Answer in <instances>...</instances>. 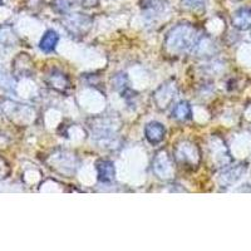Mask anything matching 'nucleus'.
<instances>
[{"instance_id": "nucleus-1", "label": "nucleus", "mask_w": 251, "mask_h": 251, "mask_svg": "<svg viewBox=\"0 0 251 251\" xmlns=\"http://www.w3.org/2000/svg\"><path fill=\"white\" fill-rule=\"evenodd\" d=\"M202 35L196 26L190 23L177 24L166 34L165 46L166 53L172 57H181L190 51H194L199 40Z\"/></svg>"}, {"instance_id": "nucleus-2", "label": "nucleus", "mask_w": 251, "mask_h": 251, "mask_svg": "<svg viewBox=\"0 0 251 251\" xmlns=\"http://www.w3.org/2000/svg\"><path fill=\"white\" fill-rule=\"evenodd\" d=\"M174 161L181 169L195 171L202 161V152L192 141L181 140L174 147Z\"/></svg>"}, {"instance_id": "nucleus-3", "label": "nucleus", "mask_w": 251, "mask_h": 251, "mask_svg": "<svg viewBox=\"0 0 251 251\" xmlns=\"http://www.w3.org/2000/svg\"><path fill=\"white\" fill-rule=\"evenodd\" d=\"M50 161H49V167L54 170L58 174L66 177H71L75 174L78 169V158L73 152L66 151V150H59L51 154Z\"/></svg>"}, {"instance_id": "nucleus-4", "label": "nucleus", "mask_w": 251, "mask_h": 251, "mask_svg": "<svg viewBox=\"0 0 251 251\" xmlns=\"http://www.w3.org/2000/svg\"><path fill=\"white\" fill-rule=\"evenodd\" d=\"M62 24L72 37L83 38L88 34L93 26V18L82 13H73V14L64 15Z\"/></svg>"}, {"instance_id": "nucleus-5", "label": "nucleus", "mask_w": 251, "mask_h": 251, "mask_svg": "<svg viewBox=\"0 0 251 251\" xmlns=\"http://www.w3.org/2000/svg\"><path fill=\"white\" fill-rule=\"evenodd\" d=\"M177 93H178V89H177L176 83L169 80L154 91V93L152 94V100L160 111H166L176 100Z\"/></svg>"}, {"instance_id": "nucleus-6", "label": "nucleus", "mask_w": 251, "mask_h": 251, "mask_svg": "<svg viewBox=\"0 0 251 251\" xmlns=\"http://www.w3.org/2000/svg\"><path fill=\"white\" fill-rule=\"evenodd\" d=\"M175 161L166 151H160L154 156L153 172L162 180H171L175 175Z\"/></svg>"}, {"instance_id": "nucleus-7", "label": "nucleus", "mask_w": 251, "mask_h": 251, "mask_svg": "<svg viewBox=\"0 0 251 251\" xmlns=\"http://www.w3.org/2000/svg\"><path fill=\"white\" fill-rule=\"evenodd\" d=\"M208 156L214 161V163L219 165L220 167H225L226 163H228L227 161H225V157L228 156V152L223 140L217 137L212 138L211 142L208 143Z\"/></svg>"}, {"instance_id": "nucleus-8", "label": "nucleus", "mask_w": 251, "mask_h": 251, "mask_svg": "<svg viewBox=\"0 0 251 251\" xmlns=\"http://www.w3.org/2000/svg\"><path fill=\"white\" fill-rule=\"evenodd\" d=\"M246 166L243 165V163L237 166H232V167H228V169H226L223 174L220 175V186H221V187H228V186L234 185L236 181H239L240 178L244 176Z\"/></svg>"}, {"instance_id": "nucleus-9", "label": "nucleus", "mask_w": 251, "mask_h": 251, "mask_svg": "<svg viewBox=\"0 0 251 251\" xmlns=\"http://www.w3.org/2000/svg\"><path fill=\"white\" fill-rule=\"evenodd\" d=\"M145 136L146 140L149 141L151 145L156 146L162 142L166 137V127L160 122H150L145 127Z\"/></svg>"}, {"instance_id": "nucleus-10", "label": "nucleus", "mask_w": 251, "mask_h": 251, "mask_svg": "<svg viewBox=\"0 0 251 251\" xmlns=\"http://www.w3.org/2000/svg\"><path fill=\"white\" fill-rule=\"evenodd\" d=\"M96 170H97L100 182L111 183L116 178V169H114V163L112 161L100 158L96 163Z\"/></svg>"}, {"instance_id": "nucleus-11", "label": "nucleus", "mask_w": 251, "mask_h": 251, "mask_svg": "<svg viewBox=\"0 0 251 251\" xmlns=\"http://www.w3.org/2000/svg\"><path fill=\"white\" fill-rule=\"evenodd\" d=\"M47 84L60 93H66L68 89H71V80L60 71L51 72L47 78Z\"/></svg>"}, {"instance_id": "nucleus-12", "label": "nucleus", "mask_w": 251, "mask_h": 251, "mask_svg": "<svg viewBox=\"0 0 251 251\" xmlns=\"http://www.w3.org/2000/svg\"><path fill=\"white\" fill-rule=\"evenodd\" d=\"M231 23L234 28L239 29V30H249V29H251V9H237L234 15H232Z\"/></svg>"}, {"instance_id": "nucleus-13", "label": "nucleus", "mask_w": 251, "mask_h": 251, "mask_svg": "<svg viewBox=\"0 0 251 251\" xmlns=\"http://www.w3.org/2000/svg\"><path fill=\"white\" fill-rule=\"evenodd\" d=\"M58 42H59V35L55 30L53 29H49L44 33V35L42 37L39 42V48L44 51V53H51L54 51L55 48L58 46Z\"/></svg>"}, {"instance_id": "nucleus-14", "label": "nucleus", "mask_w": 251, "mask_h": 251, "mask_svg": "<svg viewBox=\"0 0 251 251\" xmlns=\"http://www.w3.org/2000/svg\"><path fill=\"white\" fill-rule=\"evenodd\" d=\"M192 117V108L190 106V103L186 100H181V102L176 103L175 107L172 108V118L180 122H186V121L191 120Z\"/></svg>"}, {"instance_id": "nucleus-15", "label": "nucleus", "mask_w": 251, "mask_h": 251, "mask_svg": "<svg viewBox=\"0 0 251 251\" xmlns=\"http://www.w3.org/2000/svg\"><path fill=\"white\" fill-rule=\"evenodd\" d=\"M17 42V35L10 26L0 25V44L12 46Z\"/></svg>"}, {"instance_id": "nucleus-16", "label": "nucleus", "mask_w": 251, "mask_h": 251, "mask_svg": "<svg viewBox=\"0 0 251 251\" xmlns=\"http://www.w3.org/2000/svg\"><path fill=\"white\" fill-rule=\"evenodd\" d=\"M0 88L8 92H13L15 89V80L13 75L4 71H0Z\"/></svg>"}, {"instance_id": "nucleus-17", "label": "nucleus", "mask_w": 251, "mask_h": 251, "mask_svg": "<svg viewBox=\"0 0 251 251\" xmlns=\"http://www.w3.org/2000/svg\"><path fill=\"white\" fill-rule=\"evenodd\" d=\"M112 86L114 87V89H117V91L121 92L127 89V86H128L127 75H126L125 73H118V75H114V77L112 78Z\"/></svg>"}, {"instance_id": "nucleus-18", "label": "nucleus", "mask_w": 251, "mask_h": 251, "mask_svg": "<svg viewBox=\"0 0 251 251\" xmlns=\"http://www.w3.org/2000/svg\"><path fill=\"white\" fill-rule=\"evenodd\" d=\"M72 3H73V0H53L51 8L54 9L57 13H59V14H66L71 9Z\"/></svg>"}, {"instance_id": "nucleus-19", "label": "nucleus", "mask_w": 251, "mask_h": 251, "mask_svg": "<svg viewBox=\"0 0 251 251\" xmlns=\"http://www.w3.org/2000/svg\"><path fill=\"white\" fill-rule=\"evenodd\" d=\"M10 172H12V169H10L8 161L4 157L0 156V181L8 178Z\"/></svg>"}, {"instance_id": "nucleus-20", "label": "nucleus", "mask_w": 251, "mask_h": 251, "mask_svg": "<svg viewBox=\"0 0 251 251\" xmlns=\"http://www.w3.org/2000/svg\"><path fill=\"white\" fill-rule=\"evenodd\" d=\"M183 5L192 10H202L207 0H182Z\"/></svg>"}, {"instance_id": "nucleus-21", "label": "nucleus", "mask_w": 251, "mask_h": 251, "mask_svg": "<svg viewBox=\"0 0 251 251\" xmlns=\"http://www.w3.org/2000/svg\"><path fill=\"white\" fill-rule=\"evenodd\" d=\"M73 3L78 4L82 8H93L98 5L100 0H73Z\"/></svg>"}, {"instance_id": "nucleus-22", "label": "nucleus", "mask_w": 251, "mask_h": 251, "mask_svg": "<svg viewBox=\"0 0 251 251\" xmlns=\"http://www.w3.org/2000/svg\"><path fill=\"white\" fill-rule=\"evenodd\" d=\"M1 4H3V0H0V5H1Z\"/></svg>"}]
</instances>
